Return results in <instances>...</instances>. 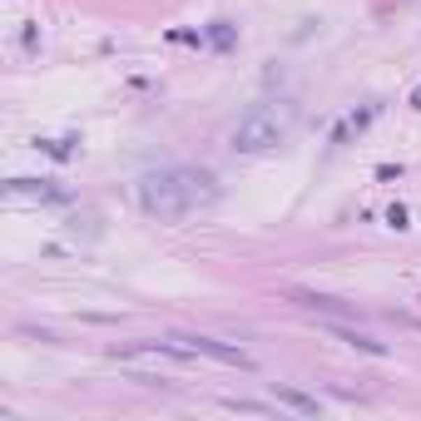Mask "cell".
Here are the masks:
<instances>
[{"mask_svg": "<svg viewBox=\"0 0 421 421\" xmlns=\"http://www.w3.org/2000/svg\"><path fill=\"white\" fill-rule=\"evenodd\" d=\"M214 198H219V184L203 169H159V174L139 179V203L159 219H184V214H193V208L214 203Z\"/></svg>", "mask_w": 421, "mask_h": 421, "instance_id": "6da1fadb", "label": "cell"}, {"mask_svg": "<svg viewBox=\"0 0 421 421\" xmlns=\"http://www.w3.org/2000/svg\"><path fill=\"white\" fill-rule=\"evenodd\" d=\"M283 134H288V119L278 110H268V104H253V110L233 124V149L238 154H268V149L283 144Z\"/></svg>", "mask_w": 421, "mask_h": 421, "instance_id": "7a4b0ae2", "label": "cell"}, {"mask_svg": "<svg viewBox=\"0 0 421 421\" xmlns=\"http://www.w3.org/2000/svg\"><path fill=\"white\" fill-rule=\"evenodd\" d=\"M174 342L189 347L193 357H214V362H228V367H253L248 352H238V347H228V342H214V337H174Z\"/></svg>", "mask_w": 421, "mask_h": 421, "instance_id": "3957f363", "label": "cell"}, {"mask_svg": "<svg viewBox=\"0 0 421 421\" xmlns=\"http://www.w3.org/2000/svg\"><path fill=\"white\" fill-rule=\"evenodd\" d=\"M273 401H278V406H293V411H302V416H318V401L302 397V392H293V387H278Z\"/></svg>", "mask_w": 421, "mask_h": 421, "instance_id": "277c9868", "label": "cell"}, {"mask_svg": "<svg viewBox=\"0 0 421 421\" xmlns=\"http://www.w3.org/2000/svg\"><path fill=\"white\" fill-rule=\"evenodd\" d=\"M342 342H352V347H362V352H372V357H382L387 352V342H377V337H367V332H357V327H332Z\"/></svg>", "mask_w": 421, "mask_h": 421, "instance_id": "5b68a950", "label": "cell"}]
</instances>
